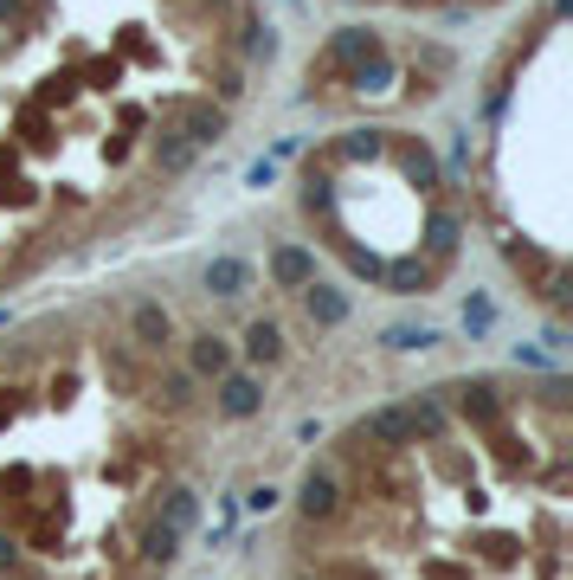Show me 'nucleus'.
Here are the masks:
<instances>
[{"mask_svg": "<svg viewBox=\"0 0 573 580\" xmlns=\"http://www.w3.org/2000/svg\"><path fill=\"white\" fill-rule=\"evenodd\" d=\"M297 297H304V316L316 323V329H342V323H348V309H354V304H348V291L322 284V277H316V284H304Z\"/></svg>", "mask_w": 573, "mask_h": 580, "instance_id": "6", "label": "nucleus"}, {"mask_svg": "<svg viewBox=\"0 0 573 580\" xmlns=\"http://www.w3.org/2000/svg\"><path fill=\"white\" fill-rule=\"evenodd\" d=\"M425 245H432L438 259H452V252H458V213H445V207H438V213L425 220Z\"/></svg>", "mask_w": 573, "mask_h": 580, "instance_id": "22", "label": "nucleus"}, {"mask_svg": "<svg viewBox=\"0 0 573 580\" xmlns=\"http://www.w3.org/2000/svg\"><path fill=\"white\" fill-rule=\"evenodd\" d=\"M213 400H220L226 420H252V413H265V381L245 375V368H226V375L213 381Z\"/></svg>", "mask_w": 573, "mask_h": 580, "instance_id": "2", "label": "nucleus"}, {"mask_svg": "<svg viewBox=\"0 0 573 580\" xmlns=\"http://www.w3.org/2000/svg\"><path fill=\"white\" fill-rule=\"evenodd\" d=\"M381 277H386V291L413 297V291H425V284H432V265H425V259H400V265H386Z\"/></svg>", "mask_w": 573, "mask_h": 580, "instance_id": "19", "label": "nucleus"}, {"mask_svg": "<svg viewBox=\"0 0 573 580\" xmlns=\"http://www.w3.org/2000/svg\"><path fill=\"white\" fill-rule=\"evenodd\" d=\"M7 323H13V316H7V309H0V329H7Z\"/></svg>", "mask_w": 573, "mask_h": 580, "instance_id": "33", "label": "nucleus"}, {"mask_svg": "<svg viewBox=\"0 0 573 580\" xmlns=\"http://www.w3.org/2000/svg\"><path fill=\"white\" fill-rule=\"evenodd\" d=\"M155 523H161V529H174V536H188L193 523H200V497H193V491H168L161 509H155Z\"/></svg>", "mask_w": 573, "mask_h": 580, "instance_id": "16", "label": "nucleus"}, {"mask_svg": "<svg viewBox=\"0 0 573 580\" xmlns=\"http://www.w3.org/2000/svg\"><path fill=\"white\" fill-rule=\"evenodd\" d=\"M136 555H142V568H174L181 536H174V529H161V523H149V529L136 536Z\"/></svg>", "mask_w": 573, "mask_h": 580, "instance_id": "15", "label": "nucleus"}, {"mask_svg": "<svg viewBox=\"0 0 573 580\" xmlns=\"http://www.w3.org/2000/svg\"><path fill=\"white\" fill-rule=\"evenodd\" d=\"M381 348H393V355H425V348H438V329H432V323H386Z\"/></svg>", "mask_w": 573, "mask_h": 580, "instance_id": "13", "label": "nucleus"}, {"mask_svg": "<svg viewBox=\"0 0 573 580\" xmlns=\"http://www.w3.org/2000/svg\"><path fill=\"white\" fill-rule=\"evenodd\" d=\"M452 400H458V413L470 425H497L502 420V393L490 381H464V387H452Z\"/></svg>", "mask_w": 573, "mask_h": 580, "instance_id": "12", "label": "nucleus"}, {"mask_svg": "<svg viewBox=\"0 0 573 580\" xmlns=\"http://www.w3.org/2000/svg\"><path fill=\"white\" fill-rule=\"evenodd\" d=\"M168 336H174V316H168V304L142 297V304L129 309V342H136V348H161Z\"/></svg>", "mask_w": 573, "mask_h": 580, "instance_id": "9", "label": "nucleus"}, {"mask_svg": "<svg viewBox=\"0 0 573 580\" xmlns=\"http://www.w3.org/2000/svg\"><path fill=\"white\" fill-rule=\"evenodd\" d=\"M509 361H516V368H554V348H529V342H516V348H509Z\"/></svg>", "mask_w": 573, "mask_h": 580, "instance_id": "26", "label": "nucleus"}, {"mask_svg": "<svg viewBox=\"0 0 573 580\" xmlns=\"http://www.w3.org/2000/svg\"><path fill=\"white\" fill-rule=\"evenodd\" d=\"M174 129L188 136L193 149H213V143L226 136V104H213V97H206V104H181V116H174Z\"/></svg>", "mask_w": 573, "mask_h": 580, "instance_id": "5", "label": "nucleus"}, {"mask_svg": "<svg viewBox=\"0 0 573 580\" xmlns=\"http://www.w3.org/2000/svg\"><path fill=\"white\" fill-rule=\"evenodd\" d=\"M354 91H361V97H381V91H393V59H386V52H374V59H361V65H354Z\"/></svg>", "mask_w": 573, "mask_h": 580, "instance_id": "17", "label": "nucleus"}, {"mask_svg": "<svg viewBox=\"0 0 573 580\" xmlns=\"http://www.w3.org/2000/svg\"><path fill=\"white\" fill-rule=\"evenodd\" d=\"M161 407H174V413H181V407H193V375H188V368L161 375Z\"/></svg>", "mask_w": 573, "mask_h": 580, "instance_id": "25", "label": "nucleus"}, {"mask_svg": "<svg viewBox=\"0 0 573 580\" xmlns=\"http://www.w3.org/2000/svg\"><path fill=\"white\" fill-rule=\"evenodd\" d=\"M400 413H406V425H413V445H438V439L452 432L445 393H413V400H400Z\"/></svg>", "mask_w": 573, "mask_h": 580, "instance_id": "3", "label": "nucleus"}, {"mask_svg": "<svg viewBox=\"0 0 573 580\" xmlns=\"http://www.w3.org/2000/svg\"><path fill=\"white\" fill-rule=\"evenodd\" d=\"M200 284H206L213 297H245V291H252V265H245L238 252H220V259H206Z\"/></svg>", "mask_w": 573, "mask_h": 580, "instance_id": "8", "label": "nucleus"}, {"mask_svg": "<svg viewBox=\"0 0 573 580\" xmlns=\"http://www.w3.org/2000/svg\"><path fill=\"white\" fill-rule=\"evenodd\" d=\"M245 503H252V509H277V491H270V484H258V491H252Z\"/></svg>", "mask_w": 573, "mask_h": 580, "instance_id": "31", "label": "nucleus"}, {"mask_svg": "<svg viewBox=\"0 0 573 580\" xmlns=\"http://www.w3.org/2000/svg\"><path fill=\"white\" fill-rule=\"evenodd\" d=\"M400 161H406V181H413V188H438V155L425 149V143H413Z\"/></svg>", "mask_w": 573, "mask_h": 580, "instance_id": "24", "label": "nucleus"}, {"mask_svg": "<svg viewBox=\"0 0 573 580\" xmlns=\"http://www.w3.org/2000/svg\"><path fill=\"white\" fill-rule=\"evenodd\" d=\"M270 181H277V161H252V168H245V188H270Z\"/></svg>", "mask_w": 573, "mask_h": 580, "instance_id": "27", "label": "nucleus"}, {"mask_svg": "<svg viewBox=\"0 0 573 580\" xmlns=\"http://www.w3.org/2000/svg\"><path fill=\"white\" fill-rule=\"evenodd\" d=\"M245 97V72H220V104H238Z\"/></svg>", "mask_w": 573, "mask_h": 580, "instance_id": "29", "label": "nucleus"}, {"mask_svg": "<svg viewBox=\"0 0 573 580\" xmlns=\"http://www.w3.org/2000/svg\"><path fill=\"white\" fill-rule=\"evenodd\" d=\"M20 13V0H0V20H13Z\"/></svg>", "mask_w": 573, "mask_h": 580, "instance_id": "32", "label": "nucleus"}, {"mask_svg": "<svg viewBox=\"0 0 573 580\" xmlns=\"http://www.w3.org/2000/svg\"><path fill=\"white\" fill-rule=\"evenodd\" d=\"M238 45H245V59H277V33H270V20H258V13H245L238 20Z\"/></svg>", "mask_w": 573, "mask_h": 580, "instance_id": "20", "label": "nucleus"}, {"mask_svg": "<svg viewBox=\"0 0 573 580\" xmlns=\"http://www.w3.org/2000/svg\"><path fill=\"white\" fill-rule=\"evenodd\" d=\"M490 329H497V304H490L484 291H470V297H464V336L477 342V336H490Z\"/></svg>", "mask_w": 573, "mask_h": 580, "instance_id": "23", "label": "nucleus"}, {"mask_svg": "<svg viewBox=\"0 0 573 580\" xmlns=\"http://www.w3.org/2000/svg\"><path fill=\"white\" fill-rule=\"evenodd\" d=\"M13 568H20V541L0 529V574H13Z\"/></svg>", "mask_w": 573, "mask_h": 580, "instance_id": "30", "label": "nucleus"}, {"mask_svg": "<svg viewBox=\"0 0 573 580\" xmlns=\"http://www.w3.org/2000/svg\"><path fill=\"white\" fill-rule=\"evenodd\" d=\"M336 149H342L348 161H374V155H386V129H342Z\"/></svg>", "mask_w": 573, "mask_h": 580, "instance_id": "21", "label": "nucleus"}, {"mask_svg": "<svg viewBox=\"0 0 573 580\" xmlns=\"http://www.w3.org/2000/svg\"><path fill=\"white\" fill-rule=\"evenodd\" d=\"M406 7H425V0H406Z\"/></svg>", "mask_w": 573, "mask_h": 580, "instance_id": "34", "label": "nucleus"}, {"mask_svg": "<svg viewBox=\"0 0 573 580\" xmlns=\"http://www.w3.org/2000/svg\"><path fill=\"white\" fill-rule=\"evenodd\" d=\"M304 207H309V213H329V181H316V175H309V188H304Z\"/></svg>", "mask_w": 573, "mask_h": 580, "instance_id": "28", "label": "nucleus"}, {"mask_svg": "<svg viewBox=\"0 0 573 580\" xmlns=\"http://www.w3.org/2000/svg\"><path fill=\"white\" fill-rule=\"evenodd\" d=\"M374 52H386L374 27H336L329 45H322V72H354V65H361V59H374Z\"/></svg>", "mask_w": 573, "mask_h": 580, "instance_id": "1", "label": "nucleus"}, {"mask_svg": "<svg viewBox=\"0 0 573 580\" xmlns=\"http://www.w3.org/2000/svg\"><path fill=\"white\" fill-rule=\"evenodd\" d=\"M270 284H277V291L316 284V252H309V245H277V252H270Z\"/></svg>", "mask_w": 573, "mask_h": 580, "instance_id": "7", "label": "nucleus"}, {"mask_svg": "<svg viewBox=\"0 0 573 580\" xmlns=\"http://www.w3.org/2000/svg\"><path fill=\"white\" fill-rule=\"evenodd\" d=\"M232 368V342L226 336H193L188 342V375L193 381H220Z\"/></svg>", "mask_w": 573, "mask_h": 580, "instance_id": "11", "label": "nucleus"}, {"mask_svg": "<svg viewBox=\"0 0 573 580\" xmlns=\"http://www.w3.org/2000/svg\"><path fill=\"white\" fill-rule=\"evenodd\" d=\"M245 355H252L258 368L284 361V329H277V323H252V329H245Z\"/></svg>", "mask_w": 573, "mask_h": 580, "instance_id": "18", "label": "nucleus"}, {"mask_svg": "<svg viewBox=\"0 0 573 580\" xmlns=\"http://www.w3.org/2000/svg\"><path fill=\"white\" fill-rule=\"evenodd\" d=\"M297 509H304V523H336V516H342V484L309 464L304 484H297Z\"/></svg>", "mask_w": 573, "mask_h": 580, "instance_id": "4", "label": "nucleus"}, {"mask_svg": "<svg viewBox=\"0 0 573 580\" xmlns=\"http://www.w3.org/2000/svg\"><path fill=\"white\" fill-rule=\"evenodd\" d=\"M193 143L188 136H181V129H174V123H168V129H161V136H155V168H161V175H188L193 168Z\"/></svg>", "mask_w": 573, "mask_h": 580, "instance_id": "14", "label": "nucleus"}, {"mask_svg": "<svg viewBox=\"0 0 573 580\" xmlns=\"http://www.w3.org/2000/svg\"><path fill=\"white\" fill-rule=\"evenodd\" d=\"M361 439H374L381 452H406V445H413V425H406L400 407H374V413L361 420Z\"/></svg>", "mask_w": 573, "mask_h": 580, "instance_id": "10", "label": "nucleus"}]
</instances>
